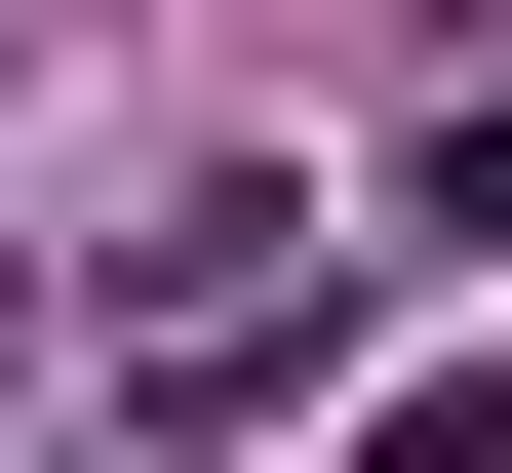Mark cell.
<instances>
[{
    "label": "cell",
    "instance_id": "obj_1",
    "mask_svg": "<svg viewBox=\"0 0 512 473\" xmlns=\"http://www.w3.org/2000/svg\"><path fill=\"white\" fill-rule=\"evenodd\" d=\"M355 473H512V355H434V395H394V434H355Z\"/></svg>",
    "mask_w": 512,
    "mask_h": 473
}]
</instances>
